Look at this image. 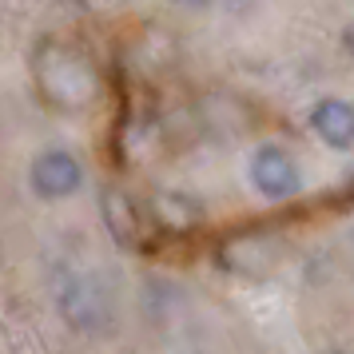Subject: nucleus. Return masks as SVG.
I'll use <instances>...</instances> for the list:
<instances>
[{
	"label": "nucleus",
	"instance_id": "39448f33",
	"mask_svg": "<svg viewBox=\"0 0 354 354\" xmlns=\"http://www.w3.org/2000/svg\"><path fill=\"white\" fill-rule=\"evenodd\" d=\"M251 183H255L259 195H267V199H290V195L299 192V163L290 160L287 147L279 144H263L255 147V156H251Z\"/></svg>",
	"mask_w": 354,
	"mask_h": 354
},
{
	"label": "nucleus",
	"instance_id": "423d86ee",
	"mask_svg": "<svg viewBox=\"0 0 354 354\" xmlns=\"http://www.w3.org/2000/svg\"><path fill=\"white\" fill-rule=\"evenodd\" d=\"M100 215H104V227L120 247H140L144 243V215H140V203L131 199L124 187H104L100 192Z\"/></svg>",
	"mask_w": 354,
	"mask_h": 354
},
{
	"label": "nucleus",
	"instance_id": "f03ea898",
	"mask_svg": "<svg viewBox=\"0 0 354 354\" xmlns=\"http://www.w3.org/2000/svg\"><path fill=\"white\" fill-rule=\"evenodd\" d=\"M56 306H60L68 326L80 330V335H104V330H112V322H115L112 287L100 274H72L60 287Z\"/></svg>",
	"mask_w": 354,
	"mask_h": 354
},
{
	"label": "nucleus",
	"instance_id": "f257e3e1",
	"mask_svg": "<svg viewBox=\"0 0 354 354\" xmlns=\"http://www.w3.org/2000/svg\"><path fill=\"white\" fill-rule=\"evenodd\" d=\"M32 80L44 104L56 112H84L100 96L96 64L64 40H44L32 52Z\"/></svg>",
	"mask_w": 354,
	"mask_h": 354
},
{
	"label": "nucleus",
	"instance_id": "9b49d317",
	"mask_svg": "<svg viewBox=\"0 0 354 354\" xmlns=\"http://www.w3.org/2000/svg\"><path fill=\"white\" fill-rule=\"evenodd\" d=\"M326 354H346V351H326Z\"/></svg>",
	"mask_w": 354,
	"mask_h": 354
},
{
	"label": "nucleus",
	"instance_id": "7ed1b4c3",
	"mask_svg": "<svg viewBox=\"0 0 354 354\" xmlns=\"http://www.w3.org/2000/svg\"><path fill=\"white\" fill-rule=\"evenodd\" d=\"M28 183H32V195L44 199V203L72 199L84 187V163L72 151H64V147H48V151H40L32 160Z\"/></svg>",
	"mask_w": 354,
	"mask_h": 354
},
{
	"label": "nucleus",
	"instance_id": "9d476101",
	"mask_svg": "<svg viewBox=\"0 0 354 354\" xmlns=\"http://www.w3.org/2000/svg\"><path fill=\"white\" fill-rule=\"evenodd\" d=\"M342 44H346V48L354 52V20H351V24H346V32H342Z\"/></svg>",
	"mask_w": 354,
	"mask_h": 354
},
{
	"label": "nucleus",
	"instance_id": "20e7f679",
	"mask_svg": "<svg viewBox=\"0 0 354 354\" xmlns=\"http://www.w3.org/2000/svg\"><path fill=\"white\" fill-rule=\"evenodd\" d=\"M283 255V243L271 231H235L219 243V263L227 271L247 274V279H263L274 271V263Z\"/></svg>",
	"mask_w": 354,
	"mask_h": 354
},
{
	"label": "nucleus",
	"instance_id": "0eeeda50",
	"mask_svg": "<svg viewBox=\"0 0 354 354\" xmlns=\"http://www.w3.org/2000/svg\"><path fill=\"white\" fill-rule=\"evenodd\" d=\"M310 128L326 147L335 151H351L354 147V104L338 96H326L310 108Z\"/></svg>",
	"mask_w": 354,
	"mask_h": 354
},
{
	"label": "nucleus",
	"instance_id": "1a4fd4ad",
	"mask_svg": "<svg viewBox=\"0 0 354 354\" xmlns=\"http://www.w3.org/2000/svg\"><path fill=\"white\" fill-rule=\"evenodd\" d=\"M176 8H187V12H203V8H211V0H171Z\"/></svg>",
	"mask_w": 354,
	"mask_h": 354
},
{
	"label": "nucleus",
	"instance_id": "6e6552de",
	"mask_svg": "<svg viewBox=\"0 0 354 354\" xmlns=\"http://www.w3.org/2000/svg\"><path fill=\"white\" fill-rule=\"evenodd\" d=\"M151 219L171 235H187L203 223V207L183 192H156L151 195Z\"/></svg>",
	"mask_w": 354,
	"mask_h": 354
}]
</instances>
